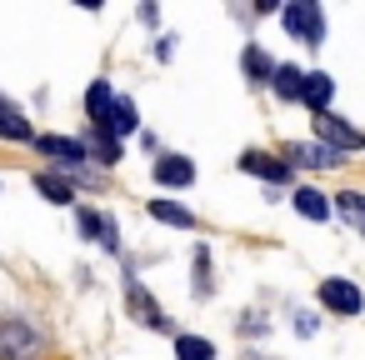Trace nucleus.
Returning <instances> with one entry per match:
<instances>
[{"instance_id":"1","label":"nucleus","mask_w":365,"mask_h":360,"mask_svg":"<svg viewBox=\"0 0 365 360\" xmlns=\"http://www.w3.org/2000/svg\"><path fill=\"white\" fill-rule=\"evenodd\" d=\"M280 26L290 31V41H305V46H320L325 41V16L315 0H290L280 11Z\"/></svg>"},{"instance_id":"2","label":"nucleus","mask_w":365,"mask_h":360,"mask_svg":"<svg viewBox=\"0 0 365 360\" xmlns=\"http://www.w3.org/2000/svg\"><path fill=\"white\" fill-rule=\"evenodd\" d=\"M46 340L26 325V320H6L0 325V360H41Z\"/></svg>"},{"instance_id":"3","label":"nucleus","mask_w":365,"mask_h":360,"mask_svg":"<svg viewBox=\"0 0 365 360\" xmlns=\"http://www.w3.org/2000/svg\"><path fill=\"white\" fill-rule=\"evenodd\" d=\"M315 135H320V145L325 150H335V155H345V150H365V130H355L345 115H315Z\"/></svg>"},{"instance_id":"4","label":"nucleus","mask_w":365,"mask_h":360,"mask_svg":"<svg viewBox=\"0 0 365 360\" xmlns=\"http://www.w3.org/2000/svg\"><path fill=\"white\" fill-rule=\"evenodd\" d=\"M320 305L335 310V315H360V310H365V295H360L350 280L330 275V280H320Z\"/></svg>"},{"instance_id":"5","label":"nucleus","mask_w":365,"mask_h":360,"mask_svg":"<svg viewBox=\"0 0 365 360\" xmlns=\"http://www.w3.org/2000/svg\"><path fill=\"white\" fill-rule=\"evenodd\" d=\"M125 305H130V310L140 315V325H150V330H170V320H165V310L155 305V295H150V290H145V285H140L135 275L125 280Z\"/></svg>"},{"instance_id":"6","label":"nucleus","mask_w":365,"mask_h":360,"mask_svg":"<svg viewBox=\"0 0 365 360\" xmlns=\"http://www.w3.org/2000/svg\"><path fill=\"white\" fill-rule=\"evenodd\" d=\"M285 165H290V170H295V165H305V170H335V165H340V155H335V150H325V145L290 140V145H285Z\"/></svg>"},{"instance_id":"7","label":"nucleus","mask_w":365,"mask_h":360,"mask_svg":"<svg viewBox=\"0 0 365 360\" xmlns=\"http://www.w3.org/2000/svg\"><path fill=\"white\" fill-rule=\"evenodd\" d=\"M240 170H245V175L270 180V185L290 180V165H285V160H275V155H265V150H245V155H240Z\"/></svg>"},{"instance_id":"8","label":"nucleus","mask_w":365,"mask_h":360,"mask_svg":"<svg viewBox=\"0 0 365 360\" xmlns=\"http://www.w3.org/2000/svg\"><path fill=\"white\" fill-rule=\"evenodd\" d=\"M36 145H41V155L56 160V165H81V160H86V145L71 140V135H41Z\"/></svg>"},{"instance_id":"9","label":"nucleus","mask_w":365,"mask_h":360,"mask_svg":"<svg viewBox=\"0 0 365 360\" xmlns=\"http://www.w3.org/2000/svg\"><path fill=\"white\" fill-rule=\"evenodd\" d=\"M76 220H81V235L101 240L106 250H115V245H120V230H115V220H110V215H101V210H81Z\"/></svg>"},{"instance_id":"10","label":"nucleus","mask_w":365,"mask_h":360,"mask_svg":"<svg viewBox=\"0 0 365 360\" xmlns=\"http://www.w3.org/2000/svg\"><path fill=\"white\" fill-rule=\"evenodd\" d=\"M330 96H335V81H330L325 71H310V76H305V91H300V101H305L315 115H325V110H330Z\"/></svg>"},{"instance_id":"11","label":"nucleus","mask_w":365,"mask_h":360,"mask_svg":"<svg viewBox=\"0 0 365 360\" xmlns=\"http://www.w3.org/2000/svg\"><path fill=\"white\" fill-rule=\"evenodd\" d=\"M155 180L180 190V185H190V180H195V165H190L185 155H160V160H155Z\"/></svg>"},{"instance_id":"12","label":"nucleus","mask_w":365,"mask_h":360,"mask_svg":"<svg viewBox=\"0 0 365 360\" xmlns=\"http://www.w3.org/2000/svg\"><path fill=\"white\" fill-rule=\"evenodd\" d=\"M240 71H245L250 86H270V76H275V66H270V56H265L260 46H245V51H240Z\"/></svg>"},{"instance_id":"13","label":"nucleus","mask_w":365,"mask_h":360,"mask_svg":"<svg viewBox=\"0 0 365 360\" xmlns=\"http://www.w3.org/2000/svg\"><path fill=\"white\" fill-rule=\"evenodd\" d=\"M270 91H275L280 101H300V91H305V71H300V66H275Z\"/></svg>"},{"instance_id":"14","label":"nucleus","mask_w":365,"mask_h":360,"mask_svg":"<svg viewBox=\"0 0 365 360\" xmlns=\"http://www.w3.org/2000/svg\"><path fill=\"white\" fill-rule=\"evenodd\" d=\"M110 106H115L110 86H106V81H91V91H86V110H91L96 130H106V120H110Z\"/></svg>"},{"instance_id":"15","label":"nucleus","mask_w":365,"mask_h":360,"mask_svg":"<svg viewBox=\"0 0 365 360\" xmlns=\"http://www.w3.org/2000/svg\"><path fill=\"white\" fill-rule=\"evenodd\" d=\"M0 140H31V120L0 96Z\"/></svg>"},{"instance_id":"16","label":"nucleus","mask_w":365,"mask_h":360,"mask_svg":"<svg viewBox=\"0 0 365 360\" xmlns=\"http://www.w3.org/2000/svg\"><path fill=\"white\" fill-rule=\"evenodd\" d=\"M295 210L305 215V220H330V195H320V190H310V185H300L295 195Z\"/></svg>"},{"instance_id":"17","label":"nucleus","mask_w":365,"mask_h":360,"mask_svg":"<svg viewBox=\"0 0 365 360\" xmlns=\"http://www.w3.org/2000/svg\"><path fill=\"white\" fill-rule=\"evenodd\" d=\"M135 125H140L135 101H115V106H110V120H106V135H130Z\"/></svg>"},{"instance_id":"18","label":"nucleus","mask_w":365,"mask_h":360,"mask_svg":"<svg viewBox=\"0 0 365 360\" xmlns=\"http://www.w3.org/2000/svg\"><path fill=\"white\" fill-rule=\"evenodd\" d=\"M175 355H180V360H215V345H210L205 335H180V340H175Z\"/></svg>"},{"instance_id":"19","label":"nucleus","mask_w":365,"mask_h":360,"mask_svg":"<svg viewBox=\"0 0 365 360\" xmlns=\"http://www.w3.org/2000/svg\"><path fill=\"white\" fill-rule=\"evenodd\" d=\"M150 215H155V220H165V225H180V230H185V225H195V215H190L185 205H170V200H150Z\"/></svg>"},{"instance_id":"20","label":"nucleus","mask_w":365,"mask_h":360,"mask_svg":"<svg viewBox=\"0 0 365 360\" xmlns=\"http://www.w3.org/2000/svg\"><path fill=\"white\" fill-rule=\"evenodd\" d=\"M91 145H96L101 165H115V160H120V140H115V135H106V130H96V125H91Z\"/></svg>"},{"instance_id":"21","label":"nucleus","mask_w":365,"mask_h":360,"mask_svg":"<svg viewBox=\"0 0 365 360\" xmlns=\"http://www.w3.org/2000/svg\"><path fill=\"white\" fill-rule=\"evenodd\" d=\"M36 190H41L51 205H71V185H66V180H56V175H36Z\"/></svg>"},{"instance_id":"22","label":"nucleus","mask_w":365,"mask_h":360,"mask_svg":"<svg viewBox=\"0 0 365 360\" xmlns=\"http://www.w3.org/2000/svg\"><path fill=\"white\" fill-rule=\"evenodd\" d=\"M335 200H340L345 215H355V220L365 225V195H360V190H345V195H335Z\"/></svg>"},{"instance_id":"23","label":"nucleus","mask_w":365,"mask_h":360,"mask_svg":"<svg viewBox=\"0 0 365 360\" xmlns=\"http://www.w3.org/2000/svg\"><path fill=\"white\" fill-rule=\"evenodd\" d=\"M210 290V265H205V250L195 255V295H205Z\"/></svg>"},{"instance_id":"24","label":"nucleus","mask_w":365,"mask_h":360,"mask_svg":"<svg viewBox=\"0 0 365 360\" xmlns=\"http://www.w3.org/2000/svg\"><path fill=\"white\" fill-rule=\"evenodd\" d=\"M295 330L300 335H315V315H295Z\"/></svg>"}]
</instances>
